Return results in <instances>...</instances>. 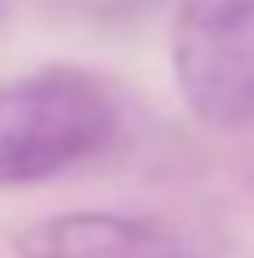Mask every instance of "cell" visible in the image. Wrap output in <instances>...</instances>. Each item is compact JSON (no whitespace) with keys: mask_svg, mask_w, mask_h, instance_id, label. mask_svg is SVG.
I'll return each instance as SVG.
<instances>
[{"mask_svg":"<svg viewBox=\"0 0 254 258\" xmlns=\"http://www.w3.org/2000/svg\"><path fill=\"white\" fill-rule=\"evenodd\" d=\"M173 77L197 120L254 124V0H178Z\"/></svg>","mask_w":254,"mask_h":258,"instance_id":"obj_2","label":"cell"},{"mask_svg":"<svg viewBox=\"0 0 254 258\" xmlns=\"http://www.w3.org/2000/svg\"><path fill=\"white\" fill-rule=\"evenodd\" d=\"M19 258H197L178 234L115 211H67L34 220L15 239Z\"/></svg>","mask_w":254,"mask_h":258,"instance_id":"obj_3","label":"cell"},{"mask_svg":"<svg viewBox=\"0 0 254 258\" xmlns=\"http://www.w3.org/2000/svg\"><path fill=\"white\" fill-rule=\"evenodd\" d=\"M120 134V105L77 67L0 86V186H29L91 163Z\"/></svg>","mask_w":254,"mask_h":258,"instance_id":"obj_1","label":"cell"},{"mask_svg":"<svg viewBox=\"0 0 254 258\" xmlns=\"http://www.w3.org/2000/svg\"><path fill=\"white\" fill-rule=\"evenodd\" d=\"M53 5L86 24H130V19H144L149 10H159L163 0H53Z\"/></svg>","mask_w":254,"mask_h":258,"instance_id":"obj_4","label":"cell"}]
</instances>
